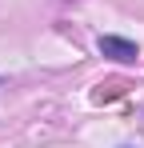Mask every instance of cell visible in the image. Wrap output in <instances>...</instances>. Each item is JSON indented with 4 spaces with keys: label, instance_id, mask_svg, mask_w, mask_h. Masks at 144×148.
Masks as SVG:
<instances>
[{
    "label": "cell",
    "instance_id": "obj_1",
    "mask_svg": "<svg viewBox=\"0 0 144 148\" xmlns=\"http://www.w3.org/2000/svg\"><path fill=\"white\" fill-rule=\"evenodd\" d=\"M100 52L104 56H112V60H120V64H132L140 52H136V44L132 40H124V36H100Z\"/></svg>",
    "mask_w": 144,
    "mask_h": 148
}]
</instances>
